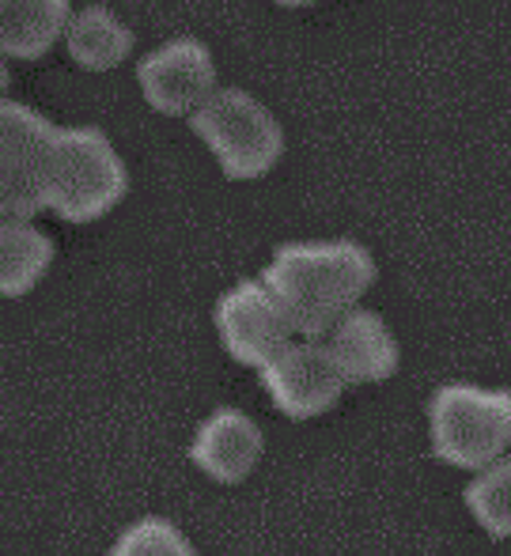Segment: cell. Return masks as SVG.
I'll list each match as a JSON object with an SVG mask.
<instances>
[{
  "mask_svg": "<svg viewBox=\"0 0 511 556\" xmlns=\"http://www.w3.org/2000/svg\"><path fill=\"white\" fill-rule=\"evenodd\" d=\"M262 280L300 337H326L375 285V257L352 239H300L273 250Z\"/></svg>",
  "mask_w": 511,
  "mask_h": 556,
  "instance_id": "6da1fadb",
  "label": "cell"
},
{
  "mask_svg": "<svg viewBox=\"0 0 511 556\" xmlns=\"http://www.w3.org/2000/svg\"><path fill=\"white\" fill-rule=\"evenodd\" d=\"M428 440L439 462L485 469L511 446V390L477 382H444L428 397Z\"/></svg>",
  "mask_w": 511,
  "mask_h": 556,
  "instance_id": "7a4b0ae2",
  "label": "cell"
},
{
  "mask_svg": "<svg viewBox=\"0 0 511 556\" xmlns=\"http://www.w3.org/2000/svg\"><path fill=\"white\" fill-rule=\"evenodd\" d=\"M186 122L232 182H254L285 152L277 114L242 88H216Z\"/></svg>",
  "mask_w": 511,
  "mask_h": 556,
  "instance_id": "3957f363",
  "label": "cell"
},
{
  "mask_svg": "<svg viewBox=\"0 0 511 556\" xmlns=\"http://www.w3.org/2000/svg\"><path fill=\"white\" fill-rule=\"evenodd\" d=\"M125 190H129V170L114 140L96 125H61L46 213L68 224H91L114 213Z\"/></svg>",
  "mask_w": 511,
  "mask_h": 556,
  "instance_id": "277c9868",
  "label": "cell"
},
{
  "mask_svg": "<svg viewBox=\"0 0 511 556\" xmlns=\"http://www.w3.org/2000/svg\"><path fill=\"white\" fill-rule=\"evenodd\" d=\"M61 125L0 96V213L38 216L50 205Z\"/></svg>",
  "mask_w": 511,
  "mask_h": 556,
  "instance_id": "5b68a950",
  "label": "cell"
},
{
  "mask_svg": "<svg viewBox=\"0 0 511 556\" xmlns=\"http://www.w3.org/2000/svg\"><path fill=\"white\" fill-rule=\"evenodd\" d=\"M212 323H216L220 344H224L227 356L242 367H254V371L270 364L292 337H300L288 311L281 307V300L262 277L239 280V285L227 288L216 300Z\"/></svg>",
  "mask_w": 511,
  "mask_h": 556,
  "instance_id": "8992f818",
  "label": "cell"
},
{
  "mask_svg": "<svg viewBox=\"0 0 511 556\" xmlns=\"http://www.w3.org/2000/svg\"><path fill=\"white\" fill-rule=\"evenodd\" d=\"M258 375H262L273 409H281L288 420L322 417L349 387L322 337H292L270 364L258 367Z\"/></svg>",
  "mask_w": 511,
  "mask_h": 556,
  "instance_id": "52a82bcc",
  "label": "cell"
},
{
  "mask_svg": "<svg viewBox=\"0 0 511 556\" xmlns=\"http://www.w3.org/2000/svg\"><path fill=\"white\" fill-rule=\"evenodd\" d=\"M137 88L152 111L167 117H190L216 84V61L201 38H167L137 61Z\"/></svg>",
  "mask_w": 511,
  "mask_h": 556,
  "instance_id": "ba28073f",
  "label": "cell"
},
{
  "mask_svg": "<svg viewBox=\"0 0 511 556\" xmlns=\"http://www.w3.org/2000/svg\"><path fill=\"white\" fill-rule=\"evenodd\" d=\"M265 435L242 409H212L190 440V462L216 484H239L254 473Z\"/></svg>",
  "mask_w": 511,
  "mask_h": 556,
  "instance_id": "9c48e42d",
  "label": "cell"
},
{
  "mask_svg": "<svg viewBox=\"0 0 511 556\" xmlns=\"http://www.w3.org/2000/svg\"><path fill=\"white\" fill-rule=\"evenodd\" d=\"M322 341H326L329 356H334L337 371L345 375L349 387L390 379L398 371V359H402V349H398L390 326L367 307L345 311Z\"/></svg>",
  "mask_w": 511,
  "mask_h": 556,
  "instance_id": "30bf717a",
  "label": "cell"
},
{
  "mask_svg": "<svg viewBox=\"0 0 511 556\" xmlns=\"http://www.w3.org/2000/svg\"><path fill=\"white\" fill-rule=\"evenodd\" d=\"M73 0H0V58L38 61L61 42Z\"/></svg>",
  "mask_w": 511,
  "mask_h": 556,
  "instance_id": "8fae6325",
  "label": "cell"
},
{
  "mask_svg": "<svg viewBox=\"0 0 511 556\" xmlns=\"http://www.w3.org/2000/svg\"><path fill=\"white\" fill-rule=\"evenodd\" d=\"M61 42L73 65L88 73H110L133 53V27L107 4H84L73 8Z\"/></svg>",
  "mask_w": 511,
  "mask_h": 556,
  "instance_id": "7c38bea8",
  "label": "cell"
},
{
  "mask_svg": "<svg viewBox=\"0 0 511 556\" xmlns=\"http://www.w3.org/2000/svg\"><path fill=\"white\" fill-rule=\"evenodd\" d=\"M30 220L35 216L0 213V295L8 300L27 295L53 265V239Z\"/></svg>",
  "mask_w": 511,
  "mask_h": 556,
  "instance_id": "4fadbf2b",
  "label": "cell"
},
{
  "mask_svg": "<svg viewBox=\"0 0 511 556\" xmlns=\"http://www.w3.org/2000/svg\"><path fill=\"white\" fill-rule=\"evenodd\" d=\"M466 507L485 534L511 542V446L477 469V477L466 484Z\"/></svg>",
  "mask_w": 511,
  "mask_h": 556,
  "instance_id": "5bb4252c",
  "label": "cell"
},
{
  "mask_svg": "<svg viewBox=\"0 0 511 556\" xmlns=\"http://www.w3.org/2000/svg\"><path fill=\"white\" fill-rule=\"evenodd\" d=\"M117 556H183L194 553V545L186 542V534L163 515H145V519L129 522V527L117 534L114 549Z\"/></svg>",
  "mask_w": 511,
  "mask_h": 556,
  "instance_id": "9a60e30c",
  "label": "cell"
},
{
  "mask_svg": "<svg viewBox=\"0 0 511 556\" xmlns=\"http://www.w3.org/2000/svg\"><path fill=\"white\" fill-rule=\"evenodd\" d=\"M0 96H8V58H0Z\"/></svg>",
  "mask_w": 511,
  "mask_h": 556,
  "instance_id": "2e32d148",
  "label": "cell"
},
{
  "mask_svg": "<svg viewBox=\"0 0 511 556\" xmlns=\"http://www.w3.org/2000/svg\"><path fill=\"white\" fill-rule=\"evenodd\" d=\"M273 4H281V8H303V4H314V0H273Z\"/></svg>",
  "mask_w": 511,
  "mask_h": 556,
  "instance_id": "e0dca14e",
  "label": "cell"
}]
</instances>
